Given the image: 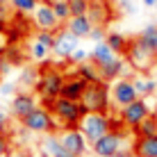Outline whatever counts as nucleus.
I'll return each mask as SVG.
<instances>
[{
	"instance_id": "1",
	"label": "nucleus",
	"mask_w": 157,
	"mask_h": 157,
	"mask_svg": "<svg viewBox=\"0 0 157 157\" xmlns=\"http://www.w3.org/2000/svg\"><path fill=\"white\" fill-rule=\"evenodd\" d=\"M64 80H66V75L59 71L57 66H52L50 62H46V59H43V62H41V68H39V80H36L34 91L39 94V98H41V102H43L46 107H50V102L55 100L59 94H62Z\"/></svg>"
},
{
	"instance_id": "2",
	"label": "nucleus",
	"mask_w": 157,
	"mask_h": 157,
	"mask_svg": "<svg viewBox=\"0 0 157 157\" xmlns=\"http://www.w3.org/2000/svg\"><path fill=\"white\" fill-rule=\"evenodd\" d=\"M48 109L52 112V116L59 123V128H78V123L86 114L84 105L80 100H71V98H64V96H57L50 102Z\"/></svg>"
},
{
	"instance_id": "3",
	"label": "nucleus",
	"mask_w": 157,
	"mask_h": 157,
	"mask_svg": "<svg viewBox=\"0 0 157 157\" xmlns=\"http://www.w3.org/2000/svg\"><path fill=\"white\" fill-rule=\"evenodd\" d=\"M109 82L105 80H96V82H86L84 94L80 102L84 105L86 112H109L112 109V96H109Z\"/></svg>"
},
{
	"instance_id": "4",
	"label": "nucleus",
	"mask_w": 157,
	"mask_h": 157,
	"mask_svg": "<svg viewBox=\"0 0 157 157\" xmlns=\"http://www.w3.org/2000/svg\"><path fill=\"white\" fill-rule=\"evenodd\" d=\"M125 62L130 64V68L137 73H148L150 68L157 64V52L153 48H148L146 43L134 36L128 41V50H125Z\"/></svg>"
},
{
	"instance_id": "5",
	"label": "nucleus",
	"mask_w": 157,
	"mask_h": 157,
	"mask_svg": "<svg viewBox=\"0 0 157 157\" xmlns=\"http://www.w3.org/2000/svg\"><path fill=\"white\" fill-rule=\"evenodd\" d=\"M78 128L82 130V134L86 137L89 146L94 141H98L102 134H107L109 130H114V121L105 114V112H86L82 116V121L78 123Z\"/></svg>"
},
{
	"instance_id": "6",
	"label": "nucleus",
	"mask_w": 157,
	"mask_h": 157,
	"mask_svg": "<svg viewBox=\"0 0 157 157\" xmlns=\"http://www.w3.org/2000/svg\"><path fill=\"white\" fill-rule=\"evenodd\" d=\"M21 123L28 132H34V134H48L59 130V123L55 121V116L48 107H34L25 118H21Z\"/></svg>"
},
{
	"instance_id": "7",
	"label": "nucleus",
	"mask_w": 157,
	"mask_h": 157,
	"mask_svg": "<svg viewBox=\"0 0 157 157\" xmlns=\"http://www.w3.org/2000/svg\"><path fill=\"white\" fill-rule=\"evenodd\" d=\"M125 144H128V132L121 130V128H114L107 134H102L98 141L91 144V150H94L96 157H112V155H116Z\"/></svg>"
},
{
	"instance_id": "8",
	"label": "nucleus",
	"mask_w": 157,
	"mask_h": 157,
	"mask_svg": "<svg viewBox=\"0 0 157 157\" xmlns=\"http://www.w3.org/2000/svg\"><path fill=\"white\" fill-rule=\"evenodd\" d=\"M150 112H153V109H150L148 100H146V98H137V100L130 102V105H125V107L118 109V121H121V125L134 130L146 116L150 114Z\"/></svg>"
},
{
	"instance_id": "9",
	"label": "nucleus",
	"mask_w": 157,
	"mask_h": 157,
	"mask_svg": "<svg viewBox=\"0 0 157 157\" xmlns=\"http://www.w3.org/2000/svg\"><path fill=\"white\" fill-rule=\"evenodd\" d=\"M109 96H112V109H116V112L139 98L137 89H134V84H132V78L116 80V82L112 84V89H109Z\"/></svg>"
},
{
	"instance_id": "10",
	"label": "nucleus",
	"mask_w": 157,
	"mask_h": 157,
	"mask_svg": "<svg viewBox=\"0 0 157 157\" xmlns=\"http://www.w3.org/2000/svg\"><path fill=\"white\" fill-rule=\"evenodd\" d=\"M75 48H80V36L73 34L66 25H62V28L55 32V48H52V55H57L59 59H68Z\"/></svg>"
},
{
	"instance_id": "11",
	"label": "nucleus",
	"mask_w": 157,
	"mask_h": 157,
	"mask_svg": "<svg viewBox=\"0 0 157 157\" xmlns=\"http://www.w3.org/2000/svg\"><path fill=\"white\" fill-rule=\"evenodd\" d=\"M59 139H62L64 148H66L68 153H73L75 157L86 155L89 141H86V137L82 134V130H80V128H62V132H59Z\"/></svg>"
},
{
	"instance_id": "12",
	"label": "nucleus",
	"mask_w": 157,
	"mask_h": 157,
	"mask_svg": "<svg viewBox=\"0 0 157 157\" xmlns=\"http://www.w3.org/2000/svg\"><path fill=\"white\" fill-rule=\"evenodd\" d=\"M59 23H62V21L57 18L55 9H52V2L50 0H41L39 7L34 9V25H36V30H52V32H57Z\"/></svg>"
},
{
	"instance_id": "13",
	"label": "nucleus",
	"mask_w": 157,
	"mask_h": 157,
	"mask_svg": "<svg viewBox=\"0 0 157 157\" xmlns=\"http://www.w3.org/2000/svg\"><path fill=\"white\" fill-rule=\"evenodd\" d=\"M34 107H39L36 105V98L30 94V91H18V94L12 98V105H9V112H12V116L14 118H25L30 114Z\"/></svg>"
},
{
	"instance_id": "14",
	"label": "nucleus",
	"mask_w": 157,
	"mask_h": 157,
	"mask_svg": "<svg viewBox=\"0 0 157 157\" xmlns=\"http://www.w3.org/2000/svg\"><path fill=\"white\" fill-rule=\"evenodd\" d=\"M86 16L94 25H107L112 18V5L105 2V0H89Z\"/></svg>"
},
{
	"instance_id": "15",
	"label": "nucleus",
	"mask_w": 157,
	"mask_h": 157,
	"mask_svg": "<svg viewBox=\"0 0 157 157\" xmlns=\"http://www.w3.org/2000/svg\"><path fill=\"white\" fill-rule=\"evenodd\" d=\"M128 68H130V64L125 62V59H121V55H116L112 62H107V64H102V66H98V71H100V78L105 80V82H114V80L121 78Z\"/></svg>"
},
{
	"instance_id": "16",
	"label": "nucleus",
	"mask_w": 157,
	"mask_h": 157,
	"mask_svg": "<svg viewBox=\"0 0 157 157\" xmlns=\"http://www.w3.org/2000/svg\"><path fill=\"white\" fill-rule=\"evenodd\" d=\"M41 150H43V153H48L50 157H75L73 153H68V150L64 148L59 134H50V132L41 139Z\"/></svg>"
},
{
	"instance_id": "17",
	"label": "nucleus",
	"mask_w": 157,
	"mask_h": 157,
	"mask_svg": "<svg viewBox=\"0 0 157 157\" xmlns=\"http://www.w3.org/2000/svg\"><path fill=\"white\" fill-rule=\"evenodd\" d=\"M84 86H86V82L80 78V75H71V78L64 80V86H62V94L59 96L71 98V100H80L82 94H84Z\"/></svg>"
},
{
	"instance_id": "18",
	"label": "nucleus",
	"mask_w": 157,
	"mask_h": 157,
	"mask_svg": "<svg viewBox=\"0 0 157 157\" xmlns=\"http://www.w3.org/2000/svg\"><path fill=\"white\" fill-rule=\"evenodd\" d=\"M132 150L137 153V157H157V134L137 137L132 144Z\"/></svg>"
},
{
	"instance_id": "19",
	"label": "nucleus",
	"mask_w": 157,
	"mask_h": 157,
	"mask_svg": "<svg viewBox=\"0 0 157 157\" xmlns=\"http://www.w3.org/2000/svg\"><path fill=\"white\" fill-rule=\"evenodd\" d=\"M66 28L71 30L73 34H78L80 39H84V36H89L94 23L89 21V16H86V14H82V16H71V18L66 21Z\"/></svg>"
},
{
	"instance_id": "20",
	"label": "nucleus",
	"mask_w": 157,
	"mask_h": 157,
	"mask_svg": "<svg viewBox=\"0 0 157 157\" xmlns=\"http://www.w3.org/2000/svg\"><path fill=\"white\" fill-rule=\"evenodd\" d=\"M114 57H116V52L112 50V46L107 41H98L94 46V50H91V62H94L96 66H102V64L112 62Z\"/></svg>"
},
{
	"instance_id": "21",
	"label": "nucleus",
	"mask_w": 157,
	"mask_h": 157,
	"mask_svg": "<svg viewBox=\"0 0 157 157\" xmlns=\"http://www.w3.org/2000/svg\"><path fill=\"white\" fill-rule=\"evenodd\" d=\"M132 84L134 89H137L139 98H150V96L157 91V78H144V75H137V78H132Z\"/></svg>"
},
{
	"instance_id": "22",
	"label": "nucleus",
	"mask_w": 157,
	"mask_h": 157,
	"mask_svg": "<svg viewBox=\"0 0 157 157\" xmlns=\"http://www.w3.org/2000/svg\"><path fill=\"white\" fill-rule=\"evenodd\" d=\"M36 80H39V68L36 66H25L23 71H21V78H18V84L23 91H30L36 86Z\"/></svg>"
},
{
	"instance_id": "23",
	"label": "nucleus",
	"mask_w": 157,
	"mask_h": 157,
	"mask_svg": "<svg viewBox=\"0 0 157 157\" xmlns=\"http://www.w3.org/2000/svg\"><path fill=\"white\" fill-rule=\"evenodd\" d=\"M134 134H137V137H150V134H157V114H155V112H150V114L134 128Z\"/></svg>"
},
{
	"instance_id": "24",
	"label": "nucleus",
	"mask_w": 157,
	"mask_h": 157,
	"mask_svg": "<svg viewBox=\"0 0 157 157\" xmlns=\"http://www.w3.org/2000/svg\"><path fill=\"white\" fill-rule=\"evenodd\" d=\"M75 75H80V78L84 80V82H96V80H102L100 78V71L98 66H96L94 62H84V64H78V71H75Z\"/></svg>"
},
{
	"instance_id": "25",
	"label": "nucleus",
	"mask_w": 157,
	"mask_h": 157,
	"mask_svg": "<svg viewBox=\"0 0 157 157\" xmlns=\"http://www.w3.org/2000/svg\"><path fill=\"white\" fill-rule=\"evenodd\" d=\"M105 41L112 46V50L116 52V55H125V50H128V41L123 34H118V32H107V36H105Z\"/></svg>"
},
{
	"instance_id": "26",
	"label": "nucleus",
	"mask_w": 157,
	"mask_h": 157,
	"mask_svg": "<svg viewBox=\"0 0 157 157\" xmlns=\"http://www.w3.org/2000/svg\"><path fill=\"white\" fill-rule=\"evenodd\" d=\"M139 39H141L148 48H153L157 52V23H148L146 28L139 32Z\"/></svg>"
},
{
	"instance_id": "27",
	"label": "nucleus",
	"mask_w": 157,
	"mask_h": 157,
	"mask_svg": "<svg viewBox=\"0 0 157 157\" xmlns=\"http://www.w3.org/2000/svg\"><path fill=\"white\" fill-rule=\"evenodd\" d=\"M9 5L18 14H34V9L39 7V0H9Z\"/></svg>"
},
{
	"instance_id": "28",
	"label": "nucleus",
	"mask_w": 157,
	"mask_h": 157,
	"mask_svg": "<svg viewBox=\"0 0 157 157\" xmlns=\"http://www.w3.org/2000/svg\"><path fill=\"white\" fill-rule=\"evenodd\" d=\"M52 9H55L57 18L62 21V23H66V21L71 18V5H68V0H57V2H52Z\"/></svg>"
},
{
	"instance_id": "29",
	"label": "nucleus",
	"mask_w": 157,
	"mask_h": 157,
	"mask_svg": "<svg viewBox=\"0 0 157 157\" xmlns=\"http://www.w3.org/2000/svg\"><path fill=\"white\" fill-rule=\"evenodd\" d=\"M30 55H32V59H34V62H43V59L50 55V50H48L41 41L34 39V41H32V46H30Z\"/></svg>"
},
{
	"instance_id": "30",
	"label": "nucleus",
	"mask_w": 157,
	"mask_h": 157,
	"mask_svg": "<svg viewBox=\"0 0 157 157\" xmlns=\"http://www.w3.org/2000/svg\"><path fill=\"white\" fill-rule=\"evenodd\" d=\"M34 39L41 41L43 46H46L48 50L52 52V48H55V32H52V30H39V34H36Z\"/></svg>"
},
{
	"instance_id": "31",
	"label": "nucleus",
	"mask_w": 157,
	"mask_h": 157,
	"mask_svg": "<svg viewBox=\"0 0 157 157\" xmlns=\"http://www.w3.org/2000/svg\"><path fill=\"white\" fill-rule=\"evenodd\" d=\"M89 59H91L89 50H84V48H75V50L71 52V57H68V62H71V64H84V62H89Z\"/></svg>"
},
{
	"instance_id": "32",
	"label": "nucleus",
	"mask_w": 157,
	"mask_h": 157,
	"mask_svg": "<svg viewBox=\"0 0 157 157\" xmlns=\"http://www.w3.org/2000/svg\"><path fill=\"white\" fill-rule=\"evenodd\" d=\"M71 5V16H82L89 9V0H68Z\"/></svg>"
},
{
	"instance_id": "33",
	"label": "nucleus",
	"mask_w": 157,
	"mask_h": 157,
	"mask_svg": "<svg viewBox=\"0 0 157 157\" xmlns=\"http://www.w3.org/2000/svg\"><path fill=\"white\" fill-rule=\"evenodd\" d=\"M105 36H107V28L105 25H94V28H91V32H89V39L91 41H105Z\"/></svg>"
},
{
	"instance_id": "34",
	"label": "nucleus",
	"mask_w": 157,
	"mask_h": 157,
	"mask_svg": "<svg viewBox=\"0 0 157 157\" xmlns=\"http://www.w3.org/2000/svg\"><path fill=\"white\" fill-rule=\"evenodd\" d=\"M9 139H7V134L5 132H0V157H7V153H9Z\"/></svg>"
},
{
	"instance_id": "35",
	"label": "nucleus",
	"mask_w": 157,
	"mask_h": 157,
	"mask_svg": "<svg viewBox=\"0 0 157 157\" xmlns=\"http://www.w3.org/2000/svg\"><path fill=\"white\" fill-rule=\"evenodd\" d=\"M9 71H12V64L5 59V52H0V80H2Z\"/></svg>"
},
{
	"instance_id": "36",
	"label": "nucleus",
	"mask_w": 157,
	"mask_h": 157,
	"mask_svg": "<svg viewBox=\"0 0 157 157\" xmlns=\"http://www.w3.org/2000/svg\"><path fill=\"white\" fill-rule=\"evenodd\" d=\"M9 18V2H0V25H5Z\"/></svg>"
},
{
	"instance_id": "37",
	"label": "nucleus",
	"mask_w": 157,
	"mask_h": 157,
	"mask_svg": "<svg viewBox=\"0 0 157 157\" xmlns=\"http://www.w3.org/2000/svg\"><path fill=\"white\" fill-rule=\"evenodd\" d=\"M0 94H2V96H12V94H16V84H12V82H2V84H0Z\"/></svg>"
},
{
	"instance_id": "38",
	"label": "nucleus",
	"mask_w": 157,
	"mask_h": 157,
	"mask_svg": "<svg viewBox=\"0 0 157 157\" xmlns=\"http://www.w3.org/2000/svg\"><path fill=\"white\" fill-rule=\"evenodd\" d=\"M7 125H9V114L0 107V132H5L7 130Z\"/></svg>"
},
{
	"instance_id": "39",
	"label": "nucleus",
	"mask_w": 157,
	"mask_h": 157,
	"mask_svg": "<svg viewBox=\"0 0 157 157\" xmlns=\"http://www.w3.org/2000/svg\"><path fill=\"white\" fill-rule=\"evenodd\" d=\"M121 9L125 14H134V12H137V7L132 5V0H121Z\"/></svg>"
},
{
	"instance_id": "40",
	"label": "nucleus",
	"mask_w": 157,
	"mask_h": 157,
	"mask_svg": "<svg viewBox=\"0 0 157 157\" xmlns=\"http://www.w3.org/2000/svg\"><path fill=\"white\" fill-rule=\"evenodd\" d=\"M112 157H137V153H134L132 148H121L116 155H112Z\"/></svg>"
},
{
	"instance_id": "41",
	"label": "nucleus",
	"mask_w": 157,
	"mask_h": 157,
	"mask_svg": "<svg viewBox=\"0 0 157 157\" xmlns=\"http://www.w3.org/2000/svg\"><path fill=\"white\" fill-rule=\"evenodd\" d=\"M7 157H30V155L25 153L23 148H16V150H9V153H7Z\"/></svg>"
},
{
	"instance_id": "42",
	"label": "nucleus",
	"mask_w": 157,
	"mask_h": 157,
	"mask_svg": "<svg viewBox=\"0 0 157 157\" xmlns=\"http://www.w3.org/2000/svg\"><path fill=\"white\" fill-rule=\"evenodd\" d=\"M144 5H146V7H155L157 2H155V0H144Z\"/></svg>"
},
{
	"instance_id": "43",
	"label": "nucleus",
	"mask_w": 157,
	"mask_h": 157,
	"mask_svg": "<svg viewBox=\"0 0 157 157\" xmlns=\"http://www.w3.org/2000/svg\"><path fill=\"white\" fill-rule=\"evenodd\" d=\"M34 157H50V155H48V153H43V150H41V153H39V155H34Z\"/></svg>"
},
{
	"instance_id": "44",
	"label": "nucleus",
	"mask_w": 157,
	"mask_h": 157,
	"mask_svg": "<svg viewBox=\"0 0 157 157\" xmlns=\"http://www.w3.org/2000/svg\"><path fill=\"white\" fill-rule=\"evenodd\" d=\"M0 2H9V0H0Z\"/></svg>"
},
{
	"instance_id": "45",
	"label": "nucleus",
	"mask_w": 157,
	"mask_h": 157,
	"mask_svg": "<svg viewBox=\"0 0 157 157\" xmlns=\"http://www.w3.org/2000/svg\"><path fill=\"white\" fill-rule=\"evenodd\" d=\"M50 2H57V0H50Z\"/></svg>"
},
{
	"instance_id": "46",
	"label": "nucleus",
	"mask_w": 157,
	"mask_h": 157,
	"mask_svg": "<svg viewBox=\"0 0 157 157\" xmlns=\"http://www.w3.org/2000/svg\"><path fill=\"white\" fill-rule=\"evenodd\" d=\"M155 2H157V0H155Z\"/></svg>"
},
{
	"instance_id": "47",
	"label": "nucleus",
	"mask_w": 157,
	"mask_h": 157,
	"mask_svg": "<svg viewBox=\"0 0 157 157\" xmlns=\"http://www.w3.org/2000/svg\"><path fill=\"white\" fill-rule=\"evenodd\" d=\"M39 2H41V0H39Z\"/></svg>"
}]
</instances>
